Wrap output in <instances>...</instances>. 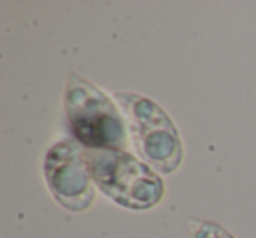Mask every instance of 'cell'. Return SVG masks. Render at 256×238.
Segmentation results:
<instances>
[{
	"label": "cell",
	"mask_w": 256,
	"mask_h": 238,
	"mask_svg": "<svg viewBox=\"0 0 256 238\" xmlns=\"http://www.w3.org/2000/svg\"><path fill=\"white\" fill-rule=\"evenodd\" d=\"M128 119V132L137 153L150 167L172 174L182 161V144L174 123L158 103L134 93H116Z\"/></svg>",
	"instance_id": "3957f363"
},
{
	"label": "cell",
	"mask_w": 256,
	"mask_h": 238,
	"mask_svg": "<svg viewBox=\"0 0 256 238\" xmlns=\"http://www.w3.org/2000/svg\"><path fill=\"white\" fill-rule=\"evenodd\" d=\"M68 126L88 149H123L126 126L120 109L100 88L72 74L65 93Z\"/></svg>",
	"instance_id": "7a4b0ae2"
},
{
	"label": "cell",
	"mask_w": 256,
	"mask_h": 238,
	"mask_svg": "<svg viewBox=\"0 0 256 238\" xmlns=\"http://www.w3.org/2000/svg\"><path fill=\"white\" fill-rule=\"evenodd\" d=\"M46 177L54 198L70 210H84L93 200L84 149L74 140L54 144L46 158Z\"/></svg>",
	"instance_id": "277c9868"
},
{
	"label": "cell",
	"mask_w": 256,
	"mask_h": 238,
	"mask_svg": "<svg viewBox=\"0 0 256 238\" xmlns=\"http://www.w3.org/2000/svg\"><path fill=\"white\" fill-rule=\"evenodd\" d=\"M190 230H192V238H235L230 231L212 221L192 219Z\"/></svg>",
	"instance_id": "5b68a950"
},
{
	"label": "cell",
	"mask_w": 256,
	"mask_h": 238,
	"mask_svg": "<svg viewBox=\"0 0 256 238\" xmlns=\"http://www.w3.org/2000/svg\"><path fill=\"white\" fill-rule=\"evenodd\" d=\"M86 165L100 191L128 209H150L164 196V182L124 149H84Z\"/></svg>",
	"instance_id": "6da1fadb"
}]
</instances>
